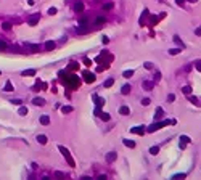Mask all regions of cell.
<instances>
[{
    "mask_svg": "<svg viewBox=\"0 0 201 180\" xmlns=\"http://www.w3.org/2000/svg\"><path fill=\"white\" fill-rule=\"evenodd\" d=\"M187 175L185 174H175V175H172V180H180V178H185Z\"/></svg>",
    "mask_w": 201,
    "mask_h": 180,
    "instance_id": "cell-27",
    "label": "cell"
},
{
    "mask_svg": "<svg viewBox=\"0 0 201 180\" xmlns=\"http://www.w3.org/2000/svg\"><path fill=\"white\" fill-rule=\"evenodd\" d=\"M0 50H8V43L3 42V40H0Z\"/></svg>",
    "mask_w": 201,
    "mask_h": 180,
    "instance_id": "cell-32",
    "label": "cell"
},
{
    "mask_svg": "<svg viewBox=\"0 0 201 180\" xmlns=\"http://www.w3.org/2000/svg\"><path fill=\"white\" fill-rule=\"evenodd\" d=\"M143 89H145V90H148V92H150V90H153V89H155V82H150V81L143 82Z\"/></svg>",
    "mask_w": 201,
    "mask_h": 180,
    "instance_id": "cell-11",
    "label": "cell"
},
{
    "mask_svg": "<svg viewBox=\"0 0 201 180\" xmlns=\"http://www.w3.org/2000/svg\"><path fill=\"white\" fill-rule=\"evenodd\" d=\"M53 48H55V42H52V40L45 42V50H47V52H52Z\"/></svg>",
    "mask_w": 201,
    "mask_h": 180,
    "instance_id": "cell-17",
    "label": "cell"
},
{
    "mask_svg": "<svg viewBox=\"0 0 201 180\" xmlns=\"http://www.w3.org/2000/svg\"><path fill=\"white\" fill-rule=\"evenodd\" d=\"M116 158H117L116 153H114V151H110V153L106 155V162H114V161H116Z\"/></svg>",
    "mask_w": 201,
    "mask_h": 180,
    "instance_id": "cell-6",
    "label": "cell"
},
{
    "mask_svg": "<svg viewBox=\"0 0 201 180\" xmlns=\"http://www.w3.org/2000/svg\"><path fill=\"white\" fill-rule=\"evenodd\" d=\"M68 69H69V71H76V69H79V64H77V63H71L68 66Z\"/></svg>",
    "mask_w": 201,
    "mask_h": 180,
    "instance_id": "cell-25",
    "label": "cell"
},
{
    "mask_svg": "<svg viewBox=\"0 0 201 180\" xmlns=\"http://www.w3.org/2000/svg\"><path fill=\"white\" fill-rule=\"evenodd\" d=\"M150 101H151L150 98H143V100H142V105H143V106H148V105H150Z\"/></svg>",
    "mask_w": 201,
    "mask_h": 180,
    "instance_id": "cell-38",
    "label": "cell"
},
{
    "mask_svg": "<svg viewBox=\"0 0 201 180\" xmlns=\"http://www.w3.org/2000/svg\"><path fill=\"white\" fill-rule=\"evenodd\" d=\"M72 111H74L72 106H63V108H61V113H63V114H69V113H72Z\"/></svg>",
    "mask_w": 201,
    "mask_h": 180,
    "instance_id": "cell-20",
    "label": "cell"
},
{
    "mask_svg": "<svg viewBox=\"0 0 201 180\" xmlns=\"http://www.w3.org/2000/svg\"><path fill=\"white\" fill-rule=\"evenodd\" d=\"M113 84H114V79H106V81H105V84H103V87H105V89H110V87L113 85Z\"/></svg>",
    "mask_w": 201,
    "mask_h": 180,
    "instance_id": "cell-19",
    "label": "cell"
},
{
    "mask_svg": "<svg viewBox=\"0 0 201 180\" xmlns=\"http://www.w3.org/2000/svg\"><path fill=\"white\" fill-rule=\"evenodd\" d=\"M196 69H198V71L201 72V63H196Z\"/></svg>",
    "mask_w": 201,
    "mask_h": 180,
    "instance_id": "cell-48",
    "label": "cell"
},
{
    "mask_svg": "<svg viewBox=\"0 0 201 180\" xmlns=\"http://www.w3.org/2000/svg\"><path fill=\"white\" fill-rule=\"evenodd\" d=\"M21 76H24V77L36 76V69H26V71H23V72H21Z\"/></svg>",
    "mask_w": 201,
    "mask_h": 180,
    "instance_id": "cell-10",
    "label": "cell"
},
{
    "mask_svg": "<svg viewBox=\"0 0 201 180\" xmlns=\"http://www.w3.org/2000/svg\"><path fill=\"white\" fill-rule=\"evenodd\" d=\"M150 153H151L153 156L158 155V153H159V146H151V148H150Z\"/></svg>",
    "mask_w": 201,
    "mask_h": 180,
    "instance_id": "cell-26",
    "label": "cell"
},
{
    "mask_svg": "<svg viewBox=\"0 0 201 180\" xmlns=\"http://www.w3.org/2000/svg\"><path fill=\"white\" fill-rule=\"evenodd\" d=\"M18 114H19V116H26V114H28V108H26V106H21V108L18 109Z\"/></svg>",
    "mask_w": 201,
    "mask_h": 180,
    "instance_id": "cell-22",
    "label": "cell"
},
{
    "mask_svg": "<svg viewBox=\"0 0 201 180\" xmlns=\"http://www.w3.org/2000/svg\"><path fill=\"white\" fill-rule=\"evenodd\" d=\"M2 28H3V31H10V29H11V24H10V23H3Z\"/></svg>",
    "mask_w": 201,
    "mask_h": 180,
    "instance_id": "cell-34",
    "label": "cell"
},
{
    "mask_svg": "<svg viewBox=\"0 0 201 180\" xmlns=\"http://www.w3.org/2000/svg\"><path fill=\"white\" fill-rule=\"evenodd\" d=\"M175 3H177V5H180V7H182L183 3H185V0H175Z\"/></svg>",
    "mask_w": 201,
    "mask_h": 180,
    "instance_id": "cell-45",
    "label": "cell"
},
{
    "mask_svg": "<svg viewBox=\"0 0 201 180\" xmlns=\"http://www.w3.org/2000/svg\"><path fill=\"white\" fill-rule=\"evenodd\" d=\"M167 124H171V121H163V122H156V124H153L150 125L146 129V132H155V130H159V129H163L164 125H167Z\"/></svg>",
    "mask_w": 201,
    "mask_h": 180,
    "instance_id": "cell-3",
    "label": "cell"
},
{
    "mask_svg": "<svg viewBox=\"0 0 201 180\" xmlns=\"http://www.w3.org/2000/svg\"><path fill=\"white\" fill-rule=\"evenodd\" d=\"M119 114H122V116H129V114H130L129 106H121L119 108Z\"/></svg>",
    "mask_w": 201,
    "mask_h": 180,
    "instance_id": "cell-13",
    "label": "cell"
},
{
    "mask_svg": "<svg viewBox=\"0 0 201 180\" xmlns=\"http://www.w3.org/2000/svg\"><path fill=\"white\" fill-rule=\"evenodd\" d=\"M3 90H5V92H13V90H15V87H13L11 81H7V82H5V87H3Z\"/></svg>",
    "mask_w": 201,
    "mask_h": 180,
    "instance_id": "cell-14",
    "label": "cell"
},
{
    "mask_svg": "<svg viewBox=\"0 0 201 180\" xmlns=\"http://www.w3.org/2000/svg\"><path fill=\"white\" fill-rule=\"evenodd\" d=\"M84 81L85 82H95V74L90 71H84Z\"/></svg>",
    "mask_w": 201,
    "mask_h": 180,
    "instance_id": "cell-5",
    "label": "cell"
},
{
    "mask_svg": "<svg viewBox=\"0 0 201 180\" xmlns=\"http://www.w3.org/2000/svg\"><path fill=\"white\" fill-rule=\"evenodd\" d=\"M58 150L61 151V153H63V156L64 158H66V161H68V164L69 166H71V167H74V166H76V164H74V159H72V158H71V155H69V151L66 150V148H64V146H61V145H60V146H58Z\"/></svg>",
    "mask_w": 201,
    "mask_h": 180,
    "instance_id": "cell-2",
    "label": "cell"
},
{
    "mask_svg": "<svg viewBox=\"0 0 201 180\" xmlns=\"http://www.w3.org/2000/svg\"><path fill=\"white\" fill-rule=\"evenodd\" d=\"M47 135H37V142L40 143V145H47Z\"/></svg>",
    "mask_w": 201,
    "mask_h": 180,
    "instance_id": "cell-16",
    "label": "cell"
},
{
    "mask_svg": "<svg viewBox=\"0 0 201 180\" xmlns=\"http://www.w3.org/2000/svg\"><path fill=\"white\" fill-rule=\"evenodd\" d=\"M182 90H183V93H185V95H190V93H191V87H190V85H185Z\"/></svg>",
    "mask_w": 201,
    "mask_h": 180,
    "instance_id": "cell-29",
    "label": "cell"
},
{
    "mask_svg": "<svg viewBox=\"0 0 201 180\" xmlns=\"http://www.w3.org/2000/svg\"><path fill=\"white\" fill-rule=\"evenodd\" d=\"M188 2H190V3H196V2H198V0H188Z\"/></svg>",
    "mask_w": 201,
    "mask_h": 180,
    "instance_id": "cell-49",
    "label": "cell"
},
{
    "mask_svg": "<svg viewBox=\"0 0 201 180\" xmlns=\"http://www.w3.org/2000/svg\"><path fill=\"white\" fill-rule=\"evenodd\" d=\"M182 52V48H171V50H169V53L171 55H179Z\"/></svg>",
    "mask_w": 201,
    "mask_h": 180,
    "instance_id": "cell-28",
    "label": "cell"
},
{
    "mask_svg": "<svg viewBox=\"0 0 201 180\" xmlns=\"http://www.w3.org/2000/svg\"><path fill=\"white\" fill-rule=\"evenodd\" d=\"M180 142H183V143H188V142H190V138L187 137V135H182V137H180Z\"/></svg>",
    "mask_w": 201,
    "mask_h": 180,
    "instance_id": "cell-39",
    "label": "cell"
},
{
    "mask_svg": "<svg viewBox=\"0 0 201 180\" xmlns=\"http://www.w3.org/2000/svg\"><path fill=\"white\" fill-rule=\"evenodd\" d=\"M122 76H124L125 79H129V77H132V76H134V71H132V69H129V71H124V72H122Z\"/></svg>",
    "mask_w": 201,
    "mask_h": 180,
    "instance_id": "cell-24",
    "label": "cell"
},
{
    "mask_svg": "<svg viewBox=\"0 0 201 180\" xmlns=\"http://www.w3.org/2000/svg\"><path fill=\"white\" fill-rule=\"evenodd\" d=\"M145 68H146V69H151L153 64H151V63H145Z\"/></svg>",
    "mask_w": 201,
    "mask_h": 180,
    "instance_id": "cell-46",
    "label": "cell"
},
{
    "mask_svg": "<svg viewBox=\"0 0 201 180\" xmlns=\"http://www.w3.org/2000/svg\"><path fill=\"white\" fill-rule=\"evenodd\" d=\"M95 23H97V24H105V23H106V19H105L103 16H98V18L95 19Z\"/></svg>",
    "mask_w": 201,
    "mask_h": 180,
    "instance_id": "cell-30",
    "label": "cell"
},
{
    "mask_svg": "<svg viewBox=\"0 0 201 180\" xmlns=\"http://www.w3.org/2000/svg\"><path fill=\"white\" fill-rule=\"evenodd\" d=\"M163 116H164V111H163V108H158V109H156V114H155V121H159V119H163Z\"/></svg>",
    "mask_w": 201,
    "mask_h": 180,
    "instance_id": "cell-12",
    "label": "cell"
},
{
    "mask_svg": "<svg viewBox=\"0 0 201 180\" xmlns=\"http://www.w3.org/2000/svg\"><path fill=\"white\" fill-rule=\"evenodd\" d=\"M159 79H161V74H159V72H156V74H155V82H158Z\"/></svg>",
    "mask_w": 201,
    "mask_h": 180,
    "instance_id": "cell-43",
    "label": "cell"
},
{
    "mask_svg": "<svg viewBox=\"0 0 201 180\" xmlns=\"http://www.w3.org/2000/svg\"><path fill=\"white\" fill-rule=\"evenodd\" d=\"M31 52H39V45H36V43H32V45H29Z\"/></svg>",
    "mask_w": 201,
    "mask_h": 180,
    "instance_id": "cell-37",
    "label": "cell"
},
{
    "mask_svg": "<svg viewBox=\"0 0 201 180\" xmlns=\"http://www.w3.org/2000/svg\"><path fill=\"white\" fill-rule=\"evenodd\" d=\"M39 19H40V15H39V13H36V15L29 16V19H28V24H29V26H36V24L39 23Z\"/></svg>",
    "mask_w": 201,
    "mask_h": 180,
    "instance_id": "cell-4",
    "label": "cell"
},
{
    "mask_svg": "<svg viewBox=\"0 0 201 180\" xmlns=\"http://www.w3.org/2000/svg\"><path fill=\"white\" fill-rule=\"evenodd\" d=\"M93 100H95V105H97V106H103L105 105V98H102V96H98V95H93Z\"/></svg>",
    "mask_w": 201,
    "mask_h": 180,
    "instance_id": "cell-9",
    "label": "cell"
},
{
    "mask_svg": "<svg viewBox=\"0 0 201 180\" xmlns=\"http://www.w3.org/2000/svg\"><path fill=\"white\" fill-rule=\"evenodd\" d=\"M55 177H58V178H61V177H64V174H63V172H55Z\"/></svg>",
    "mask_w": 201,
    "mask_h": 180,
    "instance_id": "cell-44",
    "label": "cell"
},
{
    "mask_svg": "<svg viewBox=\"0 0 201 180\" xmlns=\"http://www.w3.org/2000/svg\"><path fill=\"white\" fill-rule=\"evenodd\" d=\"M195 32H196V36H201V28H198V29L195 31Z\"/></svg>",
    "mask_w": 201,
    "mask_h": 180,
    "instance_id": "cell-47",
    "label": "cell"
},
{
    "mask_svg": "<svg viewBox=\"0 0 201 180\" xmlns=\"http://www.w3.org/2000/svg\"><path fill=\"white\" fill-rule=\"evenodd\" d=\"M98 117H102L103 121H110V119H111V117H110V114H108V113H100V114H98Z\"/></svg>",
    "mask_w": 201,
    "mask_h": 180,
    "instance_id": "cell-23",
    "label": "cell"
},
{
    "mask_svg": "<svg viewBox=\"0 0 201 180\" xmlns=\"http://www.w3.org/2000/svg\"><path fill=\"white\" fill-rule=\"evenodd\" d=\"M84 64H85V66H90V64H92V61H90L89 58H85V60H84Z\"/></svg>",
    "mask_w": 201,
    "mask_h": 180,
    "instance_id": "cell-42",
    "label": "cell"
},
{
    "mask_svg": "<svg viewBox=\"0 0 201 180\" xmlns=\"http://www.w3.org/2000/svg\"><path fill=\"white\" fill-rule=\"evenodd\" d=\"M84 10V5H82V3L79 2V3H76V11H82Z\"/></svg>",
    "mask_w": 201,
    "mask_h": 180,
    "instance_id": "cell-36",
    "label": "cell"
},
{
    "mask_svg": "<svg viewBox=\"0 0 201 180\" xmlns=\"http://www.w3.org/2000/svg\"><path fill=\"white\" fill-rule=\"evenodd\" d=\"M130 89H132V87H130L129 84H125V85H122V89H121V93L122 95H127L129 92H130Z\"/></svg>",
    "mask_w": 201,
    "mask_h": 180,
    "instance_id": "cell-18",
    "label": "cell"
},
{
    "mask_svg": "<svg viewBox=\"0 0 201 180\" xmlns=\"http://www.w3.org/2000/svg\"><path fill=\"white\" fill-rule=\"evenodd\" d=\"M174 100H175V95H174V93H169V95H167V101H169V103H172Z\"/></svg>",
    "mask_w": 201,
    "mask_h": 180,
    "instance_id": "cell-35",
    "label": "cell"
},
{
    "mask_svg": "<svg viewBox=\"0 0 201 180\" xmlns=\"http://www.w3.org/2000/svg\"><path fill=\"white\" fill-rule=\"evenodd\" d=\"M40 124L42 125H48L50 124V116H47V114H45V116H42L40 117Z\"/></svg>",
    "mask_w": 201,
    "mask_h": 180,
    "instance_id": "cell-15",
    "label": "cell"
},
{
    "mask_svg": "<svg viewBox=\"0 0 201 180\" xmlns=\"http://www.w3.org/2000/svg\"><path fill=\"white\" fill-rule=\"evenodd\" d=\"M48 15H56V8H55V7L48 8Z\"/></svg>",
    "mask_w": 201,
    "mask_h": 180,
    "instance_id": "cell-41",
    "label": "cell"
},
{
    "mask_svg": "<svg viewBox=\"0 0 201 180\" xmlns=\"http://www.w3.org/2000/svg\"><path fill=\"white\" fill-rule=\"evenodd\" d=\"M108 10H113V3H105L103 5V11H108Z\"/></svg>",
    "mask_w": 201,
    "mask_h": 180,
    "instance_id": "cell-33",
    "label": "cell"
},
{
    "mask_svg": "<svg viewBox=\"0 0 201 180\" xmlns=\"http://www.w3.org/2000/svg\"><path fill=\"white\" fill-rule=\"evenodd\" d=\"M122 143H124L125 146H129V148H135V143L132 142V140H122Z\"/></svg>",
    "mask_w": 201,
    "mask_h": 180,
    "instance_id": "cell-21",
    "label": "cell"
},
{
    "mask_svg": "<svg viewBox=\"0 0 201 180\" xmlns=\"http://www.w3.org/2000/svg\"><path fill=\"white\" fill-rule=\"evenodd\" d=\"M60 77H61V82H63L64 85L71 87L72 90L79 89V85H81V79L77 77L76 74H66L64 71H60Z\"/></svg>",
    "mask_w": 201,
    "mask_h": 180,
    "instance_id": "cell-1",
    "label": "cell"
},
{
    "mask_svg": "<svg viewBox=\"0 0 201 180\" xmlns=\"http://www.w3.org/2000/svg\"><path fill=\"white\" fill-rule=\"evenodd\" d=\"M32 103L36 105V106H43V105H45V100L40 98V96H36V98L32 100Z\"/></svg>",
    "mask_w": 201,
    "mask_h": 180,
    "instance_id": "cell-7",
    "label": "cell"
},
{
    "mask_svg": "<svg viewBox=\"0 0 201 180\" xmlns=\"http://www.w3.org/2000/svg\"><path fill=\"white\" fill-rule=\"evenodd\" d=\"M10 101H11L13 105H21V101H23V100H19V98H15V100H10Z\"/></svg>",
    "mask_w": 201,
    "mask_h": 180,
    "instance_id": "cell-40",
    "label": "cell"
},
{
    "mask_svg": "<svg viewBox=\"0 0 201 180\" xmlns=\"http://www.w3.org/2000/svg\"><path fill=\"white\" fill-rule=\"evenodd\" d=\"M0 76H2V72H0Z\"/></svg>",
    "mask_w": 201,
    "mask_h": 180,
    "instance_id": "cell-50",
    "label": "cell"
},
{
    "mask_svg": "<svg viewBox=\"0 0 201 180\" xmlns=\"http://www.w3.org/2000/svg\"><path fill=\"white\" fill-rule=\"evenodd\" d=\"M130 132L132 134H137V135H143V125H138V127H134V129H130Z\"/></svg>",
    "mask_w": 201,
    "mask_h": 180,
    "instance_id": "cell-8",
    "label": "cell"
},
{
    "mask_svg": "<svg viewBox=\"0 0 201 180\" xmlns=\"http://www.w3.org/2000/svg\"><path fill=\"white\" fill-rule=\"evenodd\" d=\"M174 42H175L177 45H180V48H183V47H185V45H183V43H182V40H180V39H179L177 36H174Z\"/></svg>",
    "mask_w": 201,
    "mask_h": 180,
    "instance_id": "cell-31",
    "label": "cell"
}]
</instances>
